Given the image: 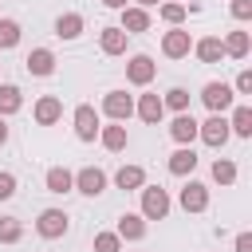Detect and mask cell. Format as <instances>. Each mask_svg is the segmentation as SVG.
I'll return each mask as SVG.
<instances>
[{
    "label": "cell",
    "instance_id": "6da1fadb",
    "mask_svg": "<svg viewBox=\"0 0 252 252\" xmlns=\"http://www.w3.org/2000/svg\"><path fill=\"white\" fill-rule=\"evenodd\" d=\"M169 213V193L158 185H142V217L146 220H165Z\"/></svg>",
    "mask_w": 252,
    "mask_h": 252
},
{
    "label": "cell",
    "instance_id": "7a4b0ae2",
    "mask_svg": "<svg viewBox=\"0 0 252 252\" xmlns=\"http://www.w3.org/2000/svg\"><path fill=\"white\" fill-rule=\"evenodd\" d=\"M197 134L205 138V146H213V150H220V146L228 142V122H224L220 114H213V118H205V122H197Z\"/></svg>",
    "mask_w": 252,
    "mask_h": 252
},
{
    "label": "cell",
    "instance_id": "3957f363",
    "mask_svg": "<svg viewBox=\"0 0 252 252\" xmlns=\"http://www.w3.org/2000/svg\"><path fill=\"white\" fill-rule=\"evenodd\" d=\"M201 98H205V106L213 110V114H220V110H228L232 106V87H224V83H205V91H201Z\"/></svg>",
    "mask_w": 252,
    "mask_h": 252
},
{
    "label": "cell",
    "instance_id": "277c9868",
    "mask_svg": "<svg viewBox=\"0 0 252 252\" xmlns=\"http://www.w3.org/2000/svg\"><path fill=\"white\" fill-rule=\"evenodd\" d=\"M102 110H106L114 122H126V118L134 114V98H130L126 91H106V98H102Z\"/></svg>",
    "mask_w": 252,
    "mask_h": 252
},
{
    "label": "cell",
    "instance_id": "5b68a950",
    "mask_svg": "<svg viewBox=\"0 0 252 252\" xmlns=\"http://www.w3.org/2000/svg\"><path fill=\"white\" fill-rule=\"evenodd\" d=\"M35 228H39V236L55 240V236H63V232H67V213H63V209H43V213H39V220H35Z\"/></svg>",
    "mask_w": 252,
    "mask_h": 252
},
{
    "label": "cell",
    "instance_id": "8992f818",
    "mask_svg": "<svg viewBox=\"0 0 252 252\" xmlns=\"http://www.w3.org/2000/svg\"><path fill=\"white\" fill-rule=\"evenodd\" d=\"M154 75H158V63H154L150 55H134V59L126 63V79H130L134 87H146Z\"/></svg>",
    "mask_w": 252,
    "mask_h": 252
},
{
    "label": "cell",
    "instance_id": "52a82bcc",
    "mask_svg": "<svg viewBox=\"0 0 252 252\" xmlns=\"http://www.w3.org/2000/svg\"><path fill=\"white\" fill-rule=\"evenodd\" d=\"M75 189H79V193H87V197H98V193L106 189V173H102V169H94V165H87V169H79V173H75Z\"/></svg>",
    "mask_w": 252,
    "mask_h": 252
},
{
    "label": "cell",
    "instance_id": "ba28073f",
    "mask_svg": "<svg viewBox=\"0 0 252 252\" xmlns=\"http://www.w3.org/2000/svg\"><path fill=\"white\" fill-rule=\"evenodd\" d=\"M75 134H79L83 142H94V138H98V114H94V106L83 102V106L75 110Z\"/></svg>",
    "mask_w": 252,
    "mask_h": 252
},
{
    "label": "cell",
    "instance_id": "9c48e42d",
    "mask_svg": "<svg viewBox=\"0 0 252 252\" xmlns=\"http://www.w3.org/2000/svg\"><path fill=\"white\" fill-rule=\"evenodd\" d=\"M181 209H185V213H205V209H209V189H205L201 181H189V185L181 189Z\"/></svg>",
    "mask_w": 252,
    "mask_h": 252
},
{
    "label": "cell",
    "instance_id": "30bf717a",
    "mask_svg": "<svg viewBox=\"0 0 252 252\" xmlns=\"http://www.w3.org/2000/svg\"><path fill=\"white\" fill-rule=\"evenodd\" d=\"M63 118V102L55 98V94H43L39 102H35V122L39 126H51V122H59Z\"/></svg>",
    "mask_w": 252,
    "mask_h": 252
},
{
    "label": "cell",
    "instance_id": "8fae6325",
    "mask_svg": "<svg viewBox=\"0 0 252 252\" xmlns=\"http://www.w3.org/2000/svg\"><path fill=\"white\" fill-rule=\"evenodd\" d=\"M189 47H193L189 32H165V39H161V51H165L169 59H181V55H189Z\"/></svg>",
    "mask_w": 252,
    "mask_h": 252
},
{
    "label": "cell",
    "instance_id": "7c38bea8",
    "mask_svg": "<svg viewBox=\"0 0 252 252\" xmlns=\"http://www.w3.org/2000/svg\"><path fill=\"white\" fill-rule=\"evenodd\" d=\"M146 236V220L138 213H122L118 217V240H142Z\"/></svg>",
    "mask_w": 252,
    "mask_h": 252
},
{
    "label": "cell",
    "instance_id": "4fadbf2b",
    "mask_svg": "<svg viewBox=\"0 0 252 252\" xmlns=\"http://www.w3.org/2000/svg\"><path fill=\"white\" fill-rule=\"evenodd\" d=\"M150 28V12L146 8H122V32L126 35H138Z\"/></svg>",
    "mask_w": 252,
    "mask_h": 252
},
{
    "label": "cell",
    "instance_id": "5bb4252c",
    "mask_svg": "<svg viewBox=\"0 0 252 252\" xmlns=\"http://www.w3.org/2000/svg\"><path fill=\"white\" fill-rule=\"evenodd\" d=\"M169 134H173V142L189 146V142L197 138V122H193V114H177V118L169 122Z\"/></svg>",
    "mask_w": 252,
    "mask_h": 252
},
{
    "label": "cell",
    "instance_id": "9a60e30c",
    "mask_svg": "<svg viewBox=\"0 0 252 252\" xmlns=\"http://www.w3.org/2000/svg\"><path fill=\"white\" fill-rule=\"evenodd\" d=\"M193 165H197V154H193V146H181V150H173V154H169V173L185 177V173H193Z\"/></svg>",
    "mask_w": 252,
    "mask_h": 252
},
{
    "label": "cell",
    "instance_id": "2e32d148",
    "mask_svg": "<svg viewBox=\"0 0 252 252\" xmlns=\"http://www.w3.org/2000/svg\"><path fill=\"white\" fill-rule=\"evenodd\" d=\"M126 39H130V35H126L122 28H102V35H98V43H102L106 55H122V51H126Z\"/></svg>",
    "mask_w": 252,
    "mask_h": 252
},
{
    "label": "cell",
    "instance_id": "e0dca14e",
    "mask_svg": "<svg viewBox=\"0 0 252 252\" xmlns=\"http://www.w3.org/2000/svg\"><path fill=\"white\" fill-rule=\"evenodd\" d=\"M24 63H28V71H32V75H51V71H55V55H51L47 47H35Z\"/></svg>",
    "mask_w": 252,
    "mask_h": 252
},
{
    "label": "cell",
    "instance_id": "ac0fdd59",
    "mask_svg": "<svg viewBox=\"0 0 252 252\" xmlns=\"http://www.w3.org/2000/svg\"><path fill=\"white\" fill-rule=\"evenodd\" d=\"M138 114H142V122H150V126H158L161 122V114H165V106H161V98L158 94H142V102L134 106Z\"/></svg>",
    "mask_w": 252,
    "mask_h": 252
},
{
    "label": "cell",
    "instance_id": "d6986e66",
    "mask_svg": "<svg viewBox=\"0 0 252 252\" xmlns=\"http://www.w3.org/2000/svg\"><path fill=\"white\" fill-rule=\"evenodd\" d=\"M114 181H118V189H142L146 185V169L142 165H122L114 173Z\"/></svg>",
    "mask_w": 252,
    "mask_h": 252
},
{
    "label": "cell",
    "instance_id": "ffe728a7",
    "mask_svg": "<svg viewBox=\"0 0 252 252\" xmlns=\"http://www.w3.org/2000/svg\"><path fill=\"white\" fill-rule=\"evenodd\" d=\"M79 32H83V16H79V12H67V16L55 20V35H59V39H75Z\"/></svg>",
    "mask_w": 252,
    "mask_h": 252
},
{
    "label": "cell",
    "instance_id": "44dd1931",
    "mask_svg": "<svg viewBox=\"0 0 252 252\" xmlns=\"http://www.w3.org/2000/svg\"><path fill=\"white\" fill-rule=\"evenodd\" d=\"M228 134H240V138H252V106H236V110H232V122H228Z\"/></svg>",
    "mask_w": 252,
    "mask_h": 252
},
{
    "label": "cell",
    "instance_id": "7402d4cb",
    "mask_svg": "<svg viewBox=\"0 0 252 252\" xmlns=\"http://www.w3.org/2000/svg\"><path fill=\"white\" fill-rule=\"evenodd\" d=\"M98 138H102V146H106V150H114V154H118V150H126V142H130L126 126H102V130H98Z\"/></svg>",
    "mask_w": 252,
    "mask_h": 252
},
{
    "label": "cell",
    "instance_id": "603a6c76",
    "mask_svg": "<svg viewBox=\"0 0 252 252\" xmlns=\"http://www.w3.org/2000/svg\"><path fill=\"white\" fill-rule=\"evenodd\" d=\"M20 106H24V94H20V87L4 83V87H0V118H4V114H16Z\"/></svg>",
    "mask_w": 252,
    "mask_h": 252
},
{
    "label": "cell",
    "instance_id": "cb8c5ba5",
    "mask_svg": "<svg viewBox=\"0 0 252 252\" xmlns=\"http://www.w3.org/2000/svg\"><path fill=\"white\" fill-rule=\"evenodd\" d=\"M220 47H224V55H232V59H244V55H248V32H228Z\"/></svg>",
    "mask_w": 252,
    "mask_h": 252
},
{
    "label": "cell",
    "instance_id": "d4e9b609",
    "mask_svg": "<svg viewBox=\"0 0 252 252\" xmlns=\"http://www.w3.org/2000/svg\"><path fill=\"white\" fill-rule=\"evenodd\" d=\"M47 189L51 193H67V189H75V173H67V169H47Z\"/></svg>",
    "mask_w": 252,
    "mask_h": 252
},
{
    "label": "cell",
    "instance_id": "484cf974",
    "mask_svg": "<svg viewBox=\"0 0 252 252\" xmlns=\"http://www.w3.org/2000/svg\"><path fill=\"white\" fill-rule=\"evenodd\" d=\"M197 55H201L205 63H220L224 47H220V39H217V35H209V39H201V43H197Z\"/></svg>",
    "mask_w": 252,
    "mask_h": 252
},
{
    "label": "cell",
    "instance_id": "4316f807",
    "mask_svg": "<svg viewBox=\"0 0 252 252\" xmlns=\"http://www.w3.org/2000/svg\"><path fill=\"white\" fill-rule=\"evenodd\" d=\"M24 236V224L16 217H0V244H16Z\"/></svg>",
    "mask_w": 252,
    "mask_h": 252
},
{
    "label": "cell",
    "instance_id": "83f0119b",
    "mask_svg": "<svg viewBox=\"0 0 252 252\" xmlns=\"http://www.w3.org/2000/svg\"><path fill=\"white\" fill-rule=\"evenodd\" d=\"M161 106H169V110H177V114H185V110H189V91H181V87H173V91H165V98H161Z\"/></svg>",
    "mask_w": 252,
    "mask_h": 252
},
{
    "label": "cell",
    "instance_id": "f1b7e54d",
    "mask_svg": "<svg viewBox=\"0 0 252 252\" xmlns=\"http://www.w3.org/2000/svg\"><path fill=\"white\" fill-rule=\"evenodd\" d=\"M213 181L232 185V181H236V165H232L228 158H217V161H213Z\"/></svg>",
    "mask_w": 252,
    "mask_h": 252
},
{
    "label": "cell",
    "instance_id": "f546056e",
    "mask_svg": "<svg viewBox=\"0 0 252 252\" xmlns=\"http://www.w3.org/2000/svg\"><path fill=\"white\" fill-rule=\"evenodd\" d=\"M16 43H20V24L16 20H0V51H8Z\"/></svg>",
    "mask_w": 252,
    "mask_h": 252
},
{
    "label": "cell",
    "instance_id": "4dcf8cb0",
    "mask_svg": "<svg viewBox=\"0 0 252 252\" xmlns=\"http://www.w3.org/2000/svg\"><path fill=\"white\" fill-rule=\"evenodd\" d=\"M118 248H122L118 232H98L94 236V252H118Z\"/></svg>",
    "mask_w": 252,
    "mask_h": 252
},
{
    "label": "cell",
    "instance_id": "1f68e13d",
    "mask_svg": "<svg viewBox=\"0 0 252 252\" xmlns=\"http://www.w3.org/2000/svg\"><path fill=\"white\" fill-rule=\"evenodd\" d=\"M161 20L165 24H181L185 20V4H161Z\"/></svg>",
    "mask_w": 252,
    "mask_h": 252
},
{
    "label": "cell",
    "instance_id": "d6a6232c",
    "mask_svg": "<svg viewBox=\"0 0 252 252\" xmlns=\"http://www.w3.org/2000/svg\"><path fill=\"white\" fill-rule=\"evenodd\" d=\"M12 193H16V177L12 173H0V201H8Z\"/></svg>",
    "mask_w": 252,
    "mask_h": 252
},
{
    "label": "cell",
    "instance_id": "836d02e7",
    "mask_svg": "<svg viewBox=\"0 0 252 252\" xmlns=\"http://www.w3.org/2000/svg\"><path fill=\"white\" fill-rule=\"evenodd\" d=\"M232 16L236 20H248L252 16V0H232Z\"/></svg>",
    "mask_w": 252,
    "mask_h": 252
},
{
    "label": "cell",
    "instance_id": "e575fe53",
    "mask_svg": "<svg viewBox=\"0 0 252 252\" xmlns=\"http://www.w3.org/2000/svg\"><path fill=\"white\" fill-rule=\"evenodd\" d=\"M236 91L240 94H252V71H240L236 75Z\"/></svg>",
    "mask_w": 252,
    "mask_h": 252
},
{
    "label": "cell",
    "instance_id": "d590c367",
    "mask_svg": "<svg viewBox=\"0 0 252 252\" xmlns=\"http://www.w3.org/2000/svg\"><path fill=\"white\" fill-rule=\"evenodd\" d=\"M236 252H252V232H240L236 236Z\"/></svg>",
    "mask_w": 252,
    "mask_h": 252
},
{
    "label": "cell",
    "instance_id": "8d00e7d4",
    "mask_svg": "<svg viewBox=\"0 0 252 252\" xmlns=\"http://www.w3.org/2000/svg\"><path fill=\"white\" fill-rule=\"evenodd\" d=\"M8 142V126H4V118H0V146Z\"/></svg>",
    "mask_w": 252,
    "mask_h": 252
},
{
    "label": "cell",
    "instance_id": "74e56055",
    "mask_svg": "<svg viewBox=\"0 0 252 252\" xmlns=\"http://www.w3.org/2000/svg\"><path fill=\"white\" fill-rule=\"evenodd\" d=\"M106 8H126V0H102Z\"/></svg>",
    "mask_w": 252,
    "mask_h": 252
},
{
    "label": "cell",
    "instance_id": "f35d334b",
    "mask_svg": "<svg viewBox=\"0 0 252 252\" xmlns=\"http://www.w3.org/2000/svg\"><path fill=\"white\" fill-rule=\"evenodd\" d=\"M154 4H158V0H138V8H154Z\"/></svg>",
    "mask_w": 252,
    "mask_h": 252
}]
</instances>
